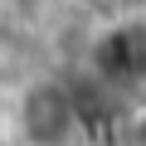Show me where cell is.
<instances>
[{
    "instance_id": "cell-1",
    "label": "cell",
    "mask_w": 146,
    "mask_h": 146,
    "mask_svg": "<svg viewBox=\"0 0 146 146\" xmlns=\"http://www.w3.org/2000/svg\"><path fill=\"white\" fill-rule=\"evenodd\" d=\"M20 136L29 146H63L73 136V98L58 83H34L20 98Z\"/></svg>"
}]
</instances>
